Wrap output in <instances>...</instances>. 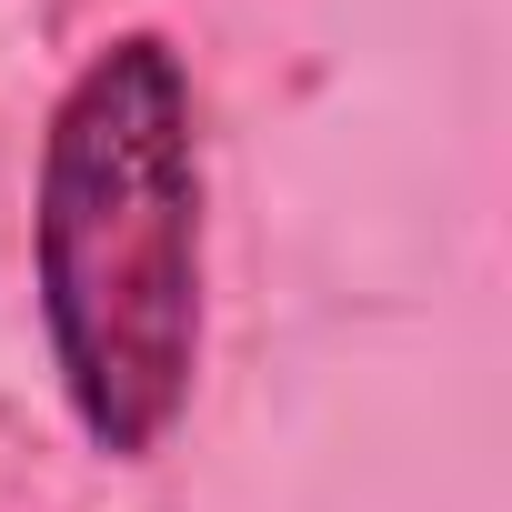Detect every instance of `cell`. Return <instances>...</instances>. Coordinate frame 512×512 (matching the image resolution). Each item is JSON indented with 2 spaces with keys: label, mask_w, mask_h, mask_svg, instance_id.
<instances>
[{
  "label": "cell",
  "mask_w": 512,
  "mask_h": 512,
  "mask_svg": "<svg viewBox=\"0 0 512 512\" xmlns=\"http://www.w3.org/2000/svg\"><path fill=\"white\" fill-rule=\"evenodd\" d=\"M31 262L81 432L151 462L201 372V131L161 31H121L51 101Z\"/></svg>",
  "instance_id": "obj_1"
}]
</instances>
